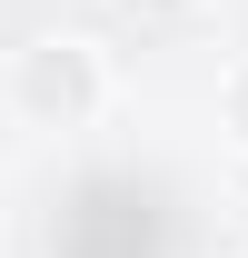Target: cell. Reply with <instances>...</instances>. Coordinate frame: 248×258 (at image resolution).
<instances>
[{
	"label": "cell",
	"instance_id": "cell-1",
	"mask_svg": "<svg viewBox=\"0 0 248 258\" xmlns=\"http://www.w3.org/2000/svg\"><path fill=\"white\" fill-rule=\"evenodd\" d=\"M119 109V60L99 30H30L0 60V119L30 139H80Z\"/></svg>",
	"mask_w": 248,
	"mask_h": 258
},
{
	"label": "cell",
	"instance_id": "cell-2",
	"mask_svg": "<svg viewBox=\"0 0 248 258\" xmlns=\"http://www.w3.org/2000/svg\"><path fill=\"white\" fill-rule=\"evenodd\" d=\"M209 119H218V139H228V149L248 159V50H238L228 70H218V90H209Z\"/></svg>",
	"mask_w": 248,
	"mask_h": 258
},
{
	"label": "cell",
	"instance_id": "cell-3",
	"mask_svg": "<svg viewBox=\"0 0 248 258\" xmlns=\"http://www.w3.org/2000/svg\"><path fill=\"white\" fill-rule=\"evenodd\" d=\"M129 10H189V0H129Z\"/></svg>",
	"mask_w": 248,
	"mask_h": 258
}]
</instances>
